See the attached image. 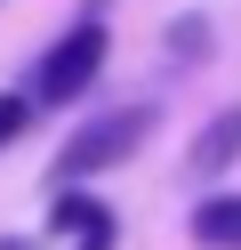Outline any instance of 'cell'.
I'll use <instances>...</instances> for the list:
<instances>
[{"mask_svg": "<svg viewBox=\"0 0 241 250\" xmlns=\"http://www.w3.org/2000/svg\"><path fill=\"white\" fill-rule=\"evenodd\" d=\"M153 129H161L153 105H112V113L80 121V129L56 146L48 178H56V186H80V178H96V169H121V162H137V153L153 146Z\"/></svg>", "mask_w": 241, "mask_h": 250, "instance_id": "1", "label": "cell"}, {"mask_svg": "<svg viewBox=\"0 0 241 250\" xmlns=\"http://www.w3.org/2000/svg\"><path fill=\"white\" fill-rule=\"evenodd\" d=\"M105 57H112L105 17H80L73 33H64L56 49L40 57V73H32V89H24V97H32V105H80V97L96 89V73H105Z\"/></svg>", "mask_w": 241, "mask_h": 250, "instance_id": "2", "label": "cell"}, {"mask_svg": "<svg viewBox=\"0 0 241 250\" xmlns=\"http://www.w3.org/2000/svg\"><path fill=\"white\" fill-rule=\"evenodd\" d=\"M48 234H64L73 250H112V242H121V226H112L105 202H96V194H64V186L48 194Z\"/></svg>", "mask_w": 241, "mask_h": 250, "instance_id": "3", "label": "cell"}, {"mask_svg": "<svg viewBox=\"0 0 241 250\" xmlns=\"http://www.w3.org/2000/svg\"><path fill=\"white\" fill-rule=\"evenodd\" d=\"M193 178H225V169L241 162V105H225V113H209V129L193 137Z\"/></svg>", "mask_w": 241, "mask_h": 250, "instance_id": "4", "label": "cell"}, {"mask_svg": "<svg viewBox=\"0 0 241 250\" xmlns=\"http://www.w3.org/2000/svg\"><path fill=\"white\" fill-rule=\"evenodd\" d=\"M185 234L201 250H241V194H201L185 210Z\"/></svg>", "mask_w": 241, "mask_h": 250, "instance_id": "5", "label": "cell"}, {"mask_svg": "<svg viewBox=\"0 0 241 250\" xmlns=\"http://www.w3.org/2000/svg\"><path fill=\"white\" fill-rule=\"evenodd\" d=\"M169 57H177V65H209V57H217L209 17H177V24H169Z\"/></svg>", "mask_w": 241, "mask_h": 250, "instance_id": "6", "label": "cell"}, {"mask_svg": "<svg viewBox=\"0 0 241 250\" xmlns=\"http://www.w3.org/2000/svg\"><path fill=\"white\" fill-rule=\"evenodd\" d=\"M32 113H40V105H32L24 89H0V153H8V146H24V137H32Z\"/></svg>", "mask_w": 241, "mask_h": 250, "instance_id": "7", "label": "cell"}, {"mask_svg": "<svg viewBox=\"0 0 241 250\" xmlns=\"http://www.w3.org/2000/svg\"><path fill=\"white\" fill-rule=\"evenodd\" d=\"M0 250H40V242H24V234H0Z\"/></svg>", "mask_w": 241, "mask_h": 250, "instance_id": "8", "label": "cell"}]
</instances>
